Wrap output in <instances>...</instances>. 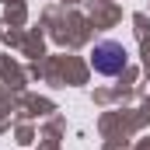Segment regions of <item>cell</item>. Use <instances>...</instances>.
<instances>
[{
  "label": "cell",
  "instance_id": "cell-1",
  "mask_svg": "<svg viewBox=\"0 0 150 150\" xmlns=\"http://www.w3.org/2000/svg\"><path fill=\"white\" fill-rule=\"evenodd\" d=\"M126 59H129L126 45H122V42H112V38L98 42L94 52H91V67H94V74H105V77L122 74V70H126Z\"/></svg>",
  "mask_w": 150,
  "mask_h": 150
}]
</instances>
